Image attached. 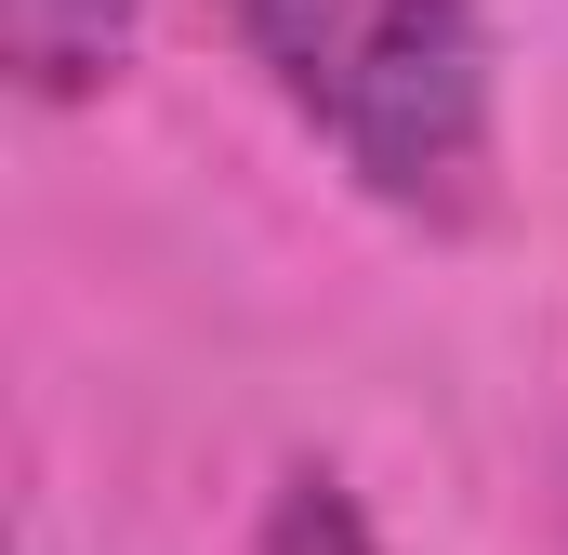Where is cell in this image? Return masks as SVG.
Returning a JSON list of instances; mask_svg holds the SVG:
<instances>
[{
  "instance_id": "cell-1",
  "label": "cell",
  "mask_w": 568,
  "mask_h": 555,
  "mask_svg": "<svg viewBox=\"0 0 568 555\" xmlns=\"http://www.w3.org/2000/svg\"><path fill=\"white\" fill-rule=\"evenodd\" d=\"M252 67L371 199L463 225L489 199V27L476 0H239Z\"/></svg>"
},
{
  "instance_id": "cell-2",
  "label": "cell",
  "mask_w": 568,
  "mask_h": 555,
  "mask_svg": "<svg viewBox=\"0 0 568 555\" xmlns=\"http://www.w3.org/2000/svg\"><path fill=\"white\" fill-rule=\"evenodd\" d=\"M0 53L27 93H106L133 67V0H0Z\"/></svg>"
},
{
  "instance_id": "cell-3",
  "label": "cell",
  "mask_w": 568,
  "mask_h": 555,
  "mask_svg": "<svg viewBox=\"0 0 568 555\" xmlns=\"http://www.w3.org/2000/svg\"><path fill=\"white\" fill-rule=\"evenodd\" d=\"M265 555H384V529L357 516V490H344V476L291 463L278 503H265Z\"/></svg>"
}]
</instances>
